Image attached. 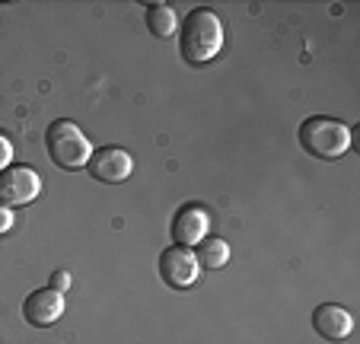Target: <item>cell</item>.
Instances as JSON below:
<instances>
[{
	"mask_svg": "<svg viewBox=\"0 0 360 344\" xmlns=\"http://www.w3.org/2000/svg\"><path fill=\"white\" fill-rule=\"evenodd\" d=\"M13 163V144H10L7 134H0V172Z\"/></svg>",
	"mask_w": 360,
	"mask_h": 344,
	"instance_id": "obj_12",
	"label": "cell"
},
{
	"mask_svg": "<svg viewBox=\"0 0 360 344\" xmlns=\"http://www.w3.org/2000/svg\"><path fill=\"white\" fill-rule=\"evenodd\" d=\"M313 329L319 331L326 341H341L354 331V319L345 306H335V303H322L316 306L313 312Z\"/></svg>",
	"mask_w": 360,
	"mask_h": 344,
	"instance_id": "obj_9",
	"label": "cell"
},
{
	"mask_svg": "<svg viewBox=\"0 0 360 344\" xmlns=\"http://www.w3.org/2000/svg\"><path fill=\"white\" fill-rule=\"evenodd\" d=\"M300 147L316 160H338L351 147V128L335 118H322V115L306 118L300 125Z\"/></svg>",
	"mask_w": 360,
	"mask_h": 344,
	"instance_id": "obj_2",
	"label": "cell"
},
{
	"mask_svg": "<svg viewBox=\"0 0 360 344\" xmlns=\"http://www.w3.org/2000/svg\"><path fill=\"white\" fill-rule=\"evenodd\" d=\"M86 172L96 182L118 185V182H124V179H131L134 160H131V153L122 147H102V150H93V156H89V163H86Z\"/></svg>",
	"mask_w": 360,
	"mask_h": 344,
	"instance_id": "obj_5",
	"label": "cell"
},
{
	"mask_svg": "<svg viewBox=\"0 0 360 344\" xmlns=\"http://www.w3.org/2000/svg\"><path fill=\"white\" fill-rule=\"evenodd\" d=\"M198 258L191 249H185V246H169V249L160 255V277H163L166 287H172V291H185V287H191V284L198 281Z\"/></svg>",
	"mask_w": 360,
	"mask_h": 344,
	"instance_id": "obj_6",
	"label": "cell"
},
{
	"mask_svg": "<svg viewBox=\"0 0 360 344\" xmlns=\"http://www.w3.org/2000/svg\"><path fill=\"white\" fill-rule=\"evenodd\" d=\"M207 227H211V214L201 204H185L176 217H172V243L176 246H198L207 239Z\"/></svg>",
	"mask_w": 360,
	"mask_h": 344,
	"instance_id": "obj_7",
	"label": "cell"
},
{
	"mask_svg": "<svg viewBox=\"0 0 360 344\" xmlns=\"http://www.w3.org/2000/svg\"><path fill=\"white\" fill-rule=\"evenodd\" d=\"M68 287H70V274H68V271H55V274H51V291H58V293H64V291H68Z\"/></svg>",
	"mask_w": 360,
	"mask_h": 344,
	"instance_id": "obj_13",
	"label": "cell"
},
{
	"mask_svg": "<svg viewBox=\"0 0 360 344\" xmlns=\"http://www.w3.org/2000/svg\"><path fill=\"white\" fill-rule=\"evenodd\" d=\"M10 229H13V210L0 204V236H4V233H10Z\"/></svg>",
	"mask_w": 360,
	"mask_h": 344,
	"instance_id": "obj_14",
	"label": "cell"
},
{
	"mask_svg": "<svg viewBox=\"0 0 360 344\" xmlns=\"http://www.w3.org/2000/svg\"><path fill=\"white\" fill-rule=\"evenodd\" d=\"M22 316H26V322L35 325V329L55 325L58 319L64 316V293L51 291V287H45V291H32L26 297V303H22Z\"/></svg>",
	"mask_w": 360,
	"mask_h": 344,
	"instance_id": "obj_8",
	"label": "cell"
},
{
	"mask_svg": "<svg viewBox=\"0 0 360 344\" xmlns=\"http://www.w3.org/2000/svg\"><path fill=\"white\" fill-rule=\"evenodd\" d=\"M41 191V179L32 166H7L0 172V204L4 208H20L35 201Z\"/></svg>",
	"mask_w": 360,
	"mask_h": 344,
	"instance_id": "obj_4",
	"label": "cell"
},
{
	"mask_svg": "<svg viewBox=\"0 0 360 344\" xmlns=\"http://www.w3.org/2000/svg\"><path fill=\"white\" fill-rule=\"evenodd\" d=\"M147 29L157 35V39H169V35H176V29H179L176 10H172L169 4H150L147 7Z\"/></svg>",
	"mask_w": 360,
	"mask_h": 344,
	"instance_id": "obj_11",
	"label": "cell"
},
{
	"mask_svg": "<svg viewBox=\"0 0 360 344\" xmlns=\"http://www.w3.org/2000/svg\"><path fill=\"white\" fill-rule=\"evenodd\" d=\"M195 258H198V268H207V271L224 268V265L230 262V243L220 236H207L198 243Z\"/></svg>",
	"mask_w": 360,
	"mask_h": 344,
	"instance_id": "obj_10",
	"label": "cell"
},
{
	"mask_svg": "<svg viewBox=\"0 0 360 344\" xmlns=\"http://www.w3.org/2000/svg\"><path fill=\"white\" fill-rule=\"evenodd\" d=\"M45 147H48L51 163L61 166V169H68V172L86 169L89 156H93V144H89V137L83 134L74 122H64V118L45 131Z\"/></svg>",
	"mask_w": 360,
	"mask_h": 344,
	"instance_id": "obj_3",
	"label": "cell"
},
{
	"mask_svg": "<svg viewBox=\"0 0 360 344\" xmlns=\"http://www.w3.org/2000/svg\"><path fill=\"white\" fill-rule=\"evenodd\" d=\"M179 48L188 64H207L214 61L224 48V23L214 10L198 7L182 20V32H179Z\"/></svg>",
	"mask_w": 360,
	"mask_h": 344,
	"instance_id": "obj_1",
	"label": "cell"
}]
</instances>
